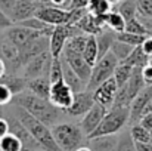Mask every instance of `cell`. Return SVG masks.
<instances>
[{"mask_svg":"<svg viewBox=\"0 0 152 151\" xmlns=\"http://www.w3.org/2000/svg\"><path fill=\"white\" fill-rule=\"evenodd\" d=\"M133 50V46H130V45H127V43H124V42H120V40H114V43H112V46H111V52H112V55L118 59V62H121V61H124L129 55H130V52Z\"/></svg>","mask_w":152,"mask_h":151,"instance_id":"obj_30","label":"cell"},{"mask_svg":"<svg viewBox=\"0 0 152 151\" xmlns=\"http://www.w3.org/2000/svg\"><path fill=\"white\" fill-rule=\"evenodd\" d=\"M117 151H137L136 150V144L132 138L130 130H123L118 135V141H117Z\"/></svg>","mask_w":152,"mask_h":151,"instance_id":"obj_29","label":"cell"},{"mask_svg":"<svg viewBox=\"0 0 152 151\" xmlns=\"http://www.w3.org/2000/svg\"><path fill=\"white\" fill-rule=\"evenodd\" d=\"M50 37V33H46V31H36V30H31V28H27V27H22V25H12L10 28H7L6 31V39L15 45L16 48H21L24 46L25 43L37 39V37Z\"/></svg>","mask_w":152,"mask_h":151,"instance_id":"obj_11","label":"cell"},{"mask_svg":"<svg viewBox=\"0 0 152 151\" xmlns=\"http://www.w3.org/2000/svg\"><path fill=\"white\" fill-rule=\"evenodd\" d=\"M149 36H152V30H151V33H149Z\"/></svg>","mask_w":152,"mask_h":151,"instance_id":"obj_54","label":"cell"},{"mask_svg":"<svg viewBox=\"0 0 152 151\" xmlns=\"http://www.w3.org/2000/svg\"><path fill=\"white\" fill-rule=\"evenodd\" d=\"M106 108L105 107H102L101 104H98V102H95L93 104V107L84 114V117H83V120H81V123H80V129H81V132H83V135L87 138V136H90L95 130H96V127L101 124L102 119H103V116L106 114Z\"/></svg>","mask_w":152,"mask_h":151,"instance_id":"obj_12","label":"cell"},{"mask_svg":"<svg viewBox=\"0 0 152 151\" xmlns=\"http://www.w3.org/2000/svg\"><path fill=\"white\" fill-rule=\"evenodd\" d=\"M95 104L93 99V94L87 92V91H81V92H74V99L72 104L64 110L66 114L72 116V117H78V116H84Z\"/></svg>","mask_w":152,"mask_h":151,"instance_id":"obj_15","label":"cell"},{"mask_svg":"<svg viewBox=\"0 0 152 151\" xmlns=\"http://www.w3.org/2000/svg\"><path fill=\"white\" fill-rule=\"evenodd\" d=\"M96 37V43H98V59H101L102 56H105L109 50L111 46L115 40V31L112 30H102Z\"/></svg>","mask_w":152,"mask_h":151,"instance_id":"obj_21","label":"cell"},{"mask_svg":"<svg viewBox=\"0 0 152 151\" xmlns=\"http://www.w3.org/2000/svg\"><path fill=\"white\" fill-rule=\"evenodd\" d=\"M61 62H62V79L64 82L72 89V92H81L83 88L86 91V83L81 82V79L74 73V70L69 67V64L61 56Z\"/></svg>","mask_w":152,"mask_h":151,"instance_id":"obj_20","label":"cell"},{"mask_svg":"<svg viewBox=\"0 0 152 151\" xmlns=\"http://www.w3.org/2000/svg\"><path fill=\"white\" fill-rule=\"evenodd\" d=\"M0 151H22V142L12 133L0 138Z\"/></svg>","mask_w":152,"mask_h":151,"instance_id":"obj_28","label":"cell"},{"mask_svg":"<svg viewBox=\"0 0 152 151\" xmlns=\"http://www.w3.org/2000/svg\"><path fill=\"white\" fill-rule=\"evenodd\" d=\"M42 3L36 0H16L13 4V9L9 15L13 24H18L21 21H25L36 15V10L39 9Z\"/></svg>","mask_w":152,"mask_h":151,"instance_id":"obj_16","label":"cell"},{"mask_svg":"<svg viewBox=\"0 0 152 151\" xmlns=\"http://www.w3.org/2000/svg\"><path fill=\"white\" fill-rule=\"evenodd\" d=\"M90 0H69L68 9H86Z\"/></svg>","mask_w":152,"mask_h":151,"instance_id":"obj_43","label":"cell"},{"mask_svg":"<svg viewBox=\"0 0 152 151\" xmlns=\"http://www.w3.org/2000/svg\"><path fill=\"white\" fill-rule=\"evenodd\" d=\"M149 133H151V142H152V129L149 130Z\"/></svg>","mask_w":152,"mask_h":151,"instance_id":"obj_53","label":"cell"},{"mask_svg":"<svg viewBox=\"0 0 152 151\" xmlns=\"http://www.w3.org/2000/svg\"><path fill=\"white\" fill-rule=\"evenodd\" d=\"M142 79L145 86H152V67L151 65H145L142 68Z\"/></svg>","mask_w":152,"mask_h":151,"instance_id":"obj_39","label":"cell"},{"mask_svg":"<svg viewBox=\"0 0 152 151\" xmlns=\"http://www.w3.org/2000/svg\"><path fill=\"white\" fill-rule=\"evenodd\" d=\"M148 65H151V67H152V56L149 58V62H148Z\"/></svg>","mask_w":152,"mask_h":151,"instance_id":"obj_51","label":"cell"},{"mask_svg":"<svg viewBox=\"0 0 152 151\" xmlns=\"http://www.w3.org/2000/svg\"><path fill=\"white\" fill-rule=\"evenodd\" d=\"M137 151H152V142H134Z\"/></svg>","mask_w":152,"mask_h":151,"instance_id":"obj_46","label":"cell"},{"mask_svg":"<svg viewBox=\"0 0 152 151\" xmlns=\"http://www.w3.org/2000/svg\"><path fill=\"white\" fill-rule=\"evenodd\" d=\"M120 1H121V0H108V3H109L111 6H112V4H117V3H120Z\"/></svg>","mask_w":152,"mask_h":151,"instance_id":"obj_50","label":"cell"},{"mask_svg":"<svg viewBox=\"0 0 152 151\" xmlns=\"http://www.w3.org/2000/svg\"><path fill=\"white\" fill-rule=\"evenodd\" d=\"M61 79H62V62H61V56L59 58H52L49 80H50V83H55V82H58Z\"/></svg>","mask_w":152,"mask_h":151,"instance_id":"obj_37","label":"cell"},{"mask_svg":"<svg viewBox=\"0 0 152 151\" xmlns=\"http://www.w3.org/2000/svg\"><path fill=\"white\" fill-rule=\"evenodd\" d=\"M4 74H6V62H4V59L0 58V79H1Z\"/></svg>","mask_w":152,"mask_h":151,"instance_id":"obj_48","label":"cell"},{"mask_svg":"<svg viewBox=\"0 0 152 151\" xmlns=\"http://www.w3.org/2000/svg\"><path fill=\"white\" fill-rule=\"evenodd\" d=\"M0 83L6 85L9 88V91L12 92V95H18L21 92H24L27 89V79L25 77H19L15 74H4L0 79Z\"/></svg>","mask_w":152,"mask_h":151,"instance_id":"obj_22","label":"cell"},{"mask_svg":"<svg viewBox=\"0 0 152 151\" xmlns=\"http://www.w3.org/2000/svg\"><path fill=\"white\" fill-rule=\"evenodd\" d=\"M130 119L129 123L133 126L139 123V120L146 114L152 111V86H145L134 99L130 104Z\"/></svg>","mask_w":152,"mask_h":151,"instance_id":"obj_7","label":"cell"},{"mask_svg":"<svg viewBox=\"0 0 152 151\" xmlns=\"http://www.w3.org/2000/svg\"><path fill=\"white\" fill-rule=\"evenodd\" d=\"M117 89H118V86H117L114 77H109L108 80H105L102 85H99L93 91V99H95V102L101 104L102 107H105L106 110H109L114 104Z\"/></svg>","mask_w":152,"mask_h":151,"instance_id":"obj_14","label":"cell"},{"mask_svg":"<svg viewBox=\"0 0 152 151\" xmlns=\"http://www.w3.org/2000/svg\"><path fill=\"white\" fill-rule=\"evenodd\" d=\"M124 31L132 33V34H139V36H149V31L143 27V24L134 16L129 21H126V28Z\"/></svg>","mask_w":152,"mask_h":151,"instance_id":"obj_35","label":"cell"},{"mask_svg":"<svg viewBox=\"0 0 152 151\" xmlns=\"http://www.w3.org/2000/svg\"><path fill=\"white\" fill-rule=\"evenodd\" d=\"M83 58L90 67H93L96 64V61H98V43H96L95 36H87L84 50H83Z\"/></svg>","mask_w":152,"mask_h":151,"instance_id":"obj_24","label":"cell"},{"mask_svg":"<svg viewBox=\"0 0 152 151\" xmlns=\"http://www.w3.org/2000/svg\"><path fill=\"white\" fill-rule=\"evenodd\" d=\"M140 48L143 49V52L151 58L152 56V36H146V39L142 42V45H140Z\"/></svg>","mask_w":152,"mask_h":151,"instance_id":"obj_42","label":"cell"},{"mask_svg":"<svg viewBox=\"0 0 152 151\" xmlns=\"http://www.w3.org/2000/svg\"><path fill=\"white\" fill-rule=\"evenodd\" d=\"M12 25H13L12 19H10L3 10H0V30H7V28H10Z\"/></svg>","mask_w":152,"mask_h":151,"instance_id":"obj_40","label":"cell"},{"mask_svg":"<svg viewBox=\"0 0 152 151\" xmlns=\"http://www.w3.org/2000/svg\"><path fill=\"white\" fill-rule=\"evenodd\" d=\"M74 99V92L72 89L64 82V79L50 83V94H49V101L52 105H55L59 110H66Z\"/></svg>","mask_w":152,"mask_h":151,"instance_id":"obj_10","label":"cell"},{"mask_svg":"<svg viewBox=\"0 0 152 151\" xmlns=\"http://www.w3.org/2000/svg\"><path fill=\"white\" fill-rule=\"evenodd\" d=\"M130 133H132V138L134 142H149L151 141V133L148 129H145L142 124L136 123L132 126L130 129Z\"/></svg>","mask_w":152,"mask_h":151,"instance_id":"obj_34","label":"cell"},{"mask_svg":"<svg viewBox=\"0 0 152 151\" xmlns=\"http://www.w3.org/2000/svg\"><path fill=\"white\" fill-rule=\"evenodd\" d=\"M105 27H108L109 30H112L115 33H121L126 28V21L118 12L111 10L105 15Z\"/></svg>","mask_w":152,"mask_h":151,"instance_id":"obj_25","label":"cell"},{"mask_svg":"<svg viewBox=\"0 0 152 151\" xmlns=\"http://www.w3.org/2000/svg\"><path fill=\"white\" fill-rule=\"evenodd\" d=\"M50 64H52V55L50 50H45L40 55L34 56L25 67H24V77L27 80L36 79V77H42V76H48L49 77V71H50Z\"/></svg>","mask_w":152,"mask_h":151,"instance_id":"obj_9","label":"cell"},{"mask_svg":"<svg viewBox=\"0 0 152 151\" xmlns=\"http://www.w3.org/2000/svg\"><path fill=\"white\" fill-rule=\"evenodd\" d=\"M15 117L24 124V127L37 141V144L40 145V148L43 151H62L55 142L49 126H46L45 123H42L36 117H33L30 113H27L24 108H21L18 105H15Z\"/></svg>","mask_w":152,"mask_h":151,"instance_id":"obj_2","label":"cell"},{"mask_svg":"<svg viewBox=\"0 0 152 151\" xmlns=\"http://www.w3.org/2000/svg\"><path fill=\"white\" fill-rule=\"evenodd\" d=\"M136 1V16L152 18V0H134Z\"/></svg>","mask_w":152,"mask_h":151,"instance_id":"obj_36","label":"cell"},{"mask_svg":"<svg viewBox=\"0 0 152 151\" xmlns=\"http://www.w3.org/2000/svg\"><path fill=\"white\" fill-rule=\"evenodd\" d=\"M1 55H3V58L10 64V67H12V70L15 71V64H16V59H18V48L15 46V45H12L9 40H6L3 45H1Z\"/></svg>","mask_w":152,"mask_h":151,"instance_id":"obj_31","label":"cell"},{"mask_svg":"<svg viewBox=\"0 0 152 151\" xmlns=\"http://www.w3.org/2000/svg\"><path fill=\"white\" fill-rule=\"evenodd\" d=\"M36 1H40V3H43V4H46V3H45V0H36ZM48 1H49V0H48Z\"/></svg>","mask_w":152,"mask_h":151,"instance_id":"obj_52","label":"cell"},{"mask_svg":"<svg viewBox=\"0 0 152 151\" xmlns=\"http://www.w3.org/2000/svg\"><path fill=\"white\" fill-rule=\"evenodd\" d=\"M115 39L136 48V46L142 45V42L146 39V36H139V34H132V33H127V31H121V33H115Z\"/></svg>","mask_w":152,"mask_h":151,"instance_id":"obj_33","label":"cell"},{"mask_svg":"<svg viewBox=\"0 0 152 151\" xmlns=\"http://www.w3.org/2000/svg\"><path fill=\"white\" fill-rule=\"evenodd\" d=\"M117 64H118V59L112 55L111 50L105 56H102L101 59H98L96 64L92 67V74H90V79H89V82L86 85V91L93 94V91L99 85H102L109 77H112Z\"/></svg>","mask_w":152,"mask_h":151,"instance_id":"obj_5","label":"cell"},{"mask_svg":"<svg viewBox=\"0 0 152 151\" xmlns=\"http://www.w3.org/2000/svg\"><path fill=\"white\" fill-rule=\"evenodd\" d=\"M61 56L69 64V67L74 70V73L81 79V82H84L87 85L90 74H92V67L84 61L83 53H75V52H68V50H62Z\"/></svg>","mask_w":152,"mask_h":151,"instance_id":"obj_13","label":"cell"},{"mask_svg":"<svg viewBox=\"0 0 152 151\" xmlns=\"http://www.w3.org/2000/svg\"><path fill=\"white\" fill-rule=\"evenodd\" d=\"M12 102L21 108H24L27 113H30L33 117L45 123L46 126H53L56 120L59 119V108L52 105L49 99L39 98L33 94L21 92L12 98Z\"/></svg>","mask_w":152,"mask_h":151,"instance_id":"obj_1","label":"cell"},{"mask_svg":"<svg viewBox=\"0 0 152 151\" xmlns=\"http://www.w3.org/2000/svg\"><path fill=\"white\" fill-rule=\"evenodd\" d=\"M74 151H90L89 147H78V148H75Z\"/></svg>","mask_w":152,"mask_h":151,"instance_id":"obj_49","label":"cell"},{"mask_svg":"<svg viewBox=\"0 0 152 151\" xmlns=\"http://www.w3.org/2000/svg\"><path fill=\"white\" fill-rule=\"evenodd\" d=\"M139 124H142L145 129L151 130V129H152V111L146 113V114H145V116L139 120Z\"/></svg>","mask_w":152,"mask_h":151,"instance_id":"obj_44","label":"cell"},{"mask_svg":"<svg viewBox=\"0 0 152 151\" xmlns=\"http://www.w3.org/2000/svg\"><path fill=\"white\" fill-rule=\"evenodd\" d=\"M49 49V37L43 36V37H37L28 43H25L24 46L18 48V59L15 64V71L21 67H25L34 56L40 55L42 52Z\"/></svg>","mask_w":152,"mask_h":151,"instance_id":"obj_8","label":"cell"},{"mask_svg":"<svg viewBox=\"0 0 152 151\" xmlns=\"http://www.w3.org/2000/svg\"><path fill=\"white\" fill-rule=\"evenodd\" d=\"M81 33L86 36H98L105 27V15L102 16H95L89 12H86L75 24Z\"/></svg>","mask_w":152,"mask_h":151,"instance_id":"obj_17","label":"cell"},{"mask_svg":"<svg viewBox=\"0 0 152 151\" xmlns=\"http://www.w3.org/2000/svg\"><path fill=\"white\" fill-rule=\"evenodd\" d=\"M89 148L90 151H117V141L118 135H103V136H95L89 138Z\"/></svg>","mask_w":152,"mask_h":151,"instance_id":"obj_18","label":"cell"},{"mask_svg":"<svg viewBox=\"0 0 152 151\" xmlns=\"http://www.w3.org/2000/svg\"><path fill=\"white\" fill-rule=\"evenodd\" d=\"M16 0H0V10H3L7 16L10 15L12 9H13V4H15Z\"/></svg>","mask_w":152,"mask_h":151,"instance_id":"obj_41","label":"cell"},{"mask_svg":"<svg viewBox=\"0 0 152 151\" xmlns=\"http://www.w3.org/2000/svg\"><path fill=\"white\" fill-rule=\"evenodd\" d=\"M121 62H124V64H127V65H130V67L143 68L145 65H148L149 56L143 52V49H142L140 46H136V48H133V50L130 52V55H129L124 61H121Z\"/></svg>","mask_w":152,"mask_h":151,"instance_id":"obj_23","label":"cell"},{"mask_svg":"<svg viewBox=\"0 0 152 151\" xmlns=\"http://www.w3.org/2000/svg\"><path fill=\"white\" fill-rule=\"evenodd\" d=\"M52 136L58 147L62 151H74L81 147L83 142V132L80 126L72 123H59L52 126Z\"/></svg>","mask_w":152,"mask_h":151,"instance_id":"obj_4","label":"cell"},{"mask_svg":"<svg viewBox=\"0 0 152 151\" xmlns=\"http://www.w3.org/2000/svg\"><path fill=\"white\" fill-rule=\"evenodd\" d=\"M81 34L80 28L75 24H62V25H55L49 37V50H50L52 58H59L62 49L66 43L74 36Z\"/></svg>","mask_w":152,"mask_h":151,"instance_id":"obj_6","label":"cell"},{"mask_svg":"<svg viewBox=\"0 0 152 151\" xmlns=\"http://www.w3.org/2000/svg\"><path fill=\"white\" fill-rule=\"evenodd\" d=\"M27 89L30 94L43 98V99H49V94H50V80L48 76H42V77H36L31 80H27Z\"/></svg>","mask_w":152,"mask_h":151,"instance_id":"obj_19","label":"cell"},{"mask_svg":"<svg viewBox=\"0 0 152 151\" xmlns=\"http://www.w3.org/2000/svg\"><path fill=\"white\" fill-rule=\"evenodd\" d=\"M129 119H130V108L129 107H111L106 111V114L103 116L101 124L96 127V130L90 136H87V139L95 138V136L118 133L129 123Z\"/></svg>","mask_w":152,"mask_h":151,"instance_id":"obj_3","label":"cell"},{"mask_svg":"<svg viewBox=\"0 0 152 151\" xmlns=\"http://www.w3.org/2000/svg\"><path fill=\"white\" fill-rule=\"evenodd\" d=\"M49 3L53 4V6H58V7H65V9H68V6H69V0H49Z\"/></svg>","mask_w":152,"mask_h":151,"instance_id":"obj_47","label":"cell"},{"mask_svg":"<svg viewBox=\"0 0 152 151\" xmlns=\"http://www.w3.org/2000/svg\"><path fill=\"white\" fill-rule=\"evenodd\" d=\"M12 92L9 91V88L3 83H0V105H6L9 102H12Z\"/></svg>","mask_w":152,"mask_h":151,"instance_id":"obj_38","label":"cell"},{"mask_svg":"<svg viewBox=\"0 0 152 151\" xmlns=\"http://www.w3.org/2000/svg\"><path fill=\"white\" fill-rule=\"evenodd\" d=\"M132 71H133V67H130V65H127V64H124V62H118V64H117L112 77H114V80H115V83H117L118 88L123 86V85L129 80Z\"/></svg>","mask_w":152,"mask_h":151,"instance_id":"obj_26","label":"cell"},{"mask_svg":"<svg viewBox=\"0 0 152 151\" xmlns=\"http://www.w3.org/2000/svg\"><path fill=\"white\" fill-rule=\"evenodd\" d=\"M117 12L124 18V21H129V19L134 18L136 13H137V10H136V1L134 0H121Z\"/></svg>","mask_w":152,"mask_h":151,"instance_id":"obj_32","label":"cell"},{"mask_svg":"<svg viewBox=\"0 0 152 151\" xmlns=\"http://www.w3.org/2000/svg\"><path fill=\"white\" fill-rule=\"evenodd\" d=\"M9 133V124H7V120L0 117V138H3L4 135Z\"/></svg>","mask_w":152,"mask_h":151,"instance_id":"obj_45","label":"cell"},{"mask_svg":"<svg viewBox=\"0 0 152 151\" xmlns=\"http://www.w3.org/2000/svg\"><path fill=\"white\" fill-rule=\"evenodd\" d=\"M86 9L95 16H102L111 12V4L108 3V0H90Z\"/></svg>","mask_w":152,"mask_h":151,"instance_id":"obj_27","label":"cell"}]
</instances>
